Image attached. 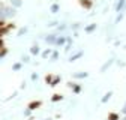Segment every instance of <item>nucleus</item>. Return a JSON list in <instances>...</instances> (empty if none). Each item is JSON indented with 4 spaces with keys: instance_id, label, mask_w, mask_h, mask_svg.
Returning a JSON list of instances; mask_svg holds the SVG:
<instances>
[{
    "instance_id": "f257e3e1",
    "label": "nucleus",
    "mask_w": 126,
    "mask_h": 120,
    "mask_svg": "<svg viewBox=\"0 0 126 120\" xmlns=\"http://www.w3.org/2000/svg\"><path fill=\"white\" fill-rule=\"evenodd\" d=\"M42 107V102L41 101H32L29 105H27V108L30 110V111H35V110H38V108H41Z\"/></svg>"
},
{
    "instance_id": "423d86ee",
    "label": "nucleus",
    "mask_w": 126,
    "mask_h": 120,
    "mask_svg": "<svg viewBox=\"0 0 126 120\" xmlns=\"http://www.w3.org/2000/svg\"><path fill=\"white\" fill-rule=\"evenodd\" d=\"M44 120H50V119H44Z\"/></svg>"
},
{
    "instance_id": "7ed1b4c3",
    "label": "nucleus",
    "mask_w": 126,
    "mask_h": 120,
    "mask_svg": "<svg viewBox=\"0 0 126 120\" xmlns=\"http://www.w3.org/2000/svg\"><path fill=\"white\" fill-rule=\"evenodd\" d=\"M62 99H63V96H62V95H54V96H53V101H54V102L62 101Z\"/></svg>"
},
{
    "instance_id": "39448f33",
    "label": "nucleus",
    "mask_w": 126,
    "mask_h": 120,
    "mask_svg": "<svg viewBox=\"0 0 126 120\" xmlns=\"http://www.w3.org/2000/svg\"><path fill=\"white\" fill-rule=\"evenodd\" d=\"M2 48H5V41L0 39V50H2Z\"/></svg>"
},
{
    "instance_id": "f03ea898",
    "label": "nucleus",
    "mask_w": 126,
    "mask_h": 120,
    "mask_svg": "<svg viewBox=\"0 0 126 120\" xmlns=\"http://www.w3.org/2000/svg\"><path fill=\"white\" fill-rule=\"evenodd\" d=\"M108 120H120V116L117 113H110L108 114Z\"/></svg>"
},
{
    "instance_id": "20e7f679",
    "label": "nucleus",
    "mask_w": 126,
    "mask_h": 120,
    "mask_svg": "<svg viewBox=\"0 0 126 120\" xmlns=\"http://www.w3.org/2000/svg\"><path fill=\"white\" fill-rule=\"evenodd\" d=\"M6 53H8V50H6V48H2V50H0V57L6 56Z\"/></svg>"
}]
</instances>
